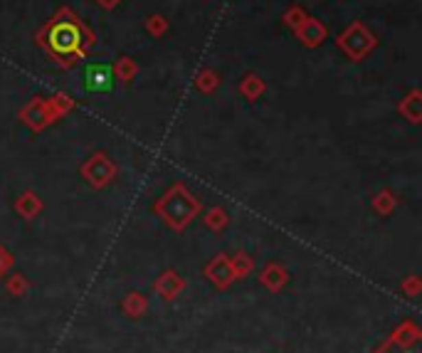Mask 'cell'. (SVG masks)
<instances>
[{
    "label": "cell",
    "instance_id": "cell-3",
    "mask_svg": "<svg viewBox=\"0 0 422 353\" xmlns=\"http://www.w3.org/2000/svg\"><path fill=\"white\" fill-rule=\"evenodd\" d=\"M336 47L349 57L351 62H363V60L378 47V38L363 25L361 20H353L346 30L338 32Z\"/></svg>",
    "mask_w": 422,
    "mask_h": 353
},
{
    "label": "cell",
    "instance_id": "cell-12",
    "mask_svg": "<svg viewBox=\"0 0 422 353\" xmlns=\"http://www.w3.org/2000/svg\"><path fill=\"white\" fill-rule=\"evenodd\" d=\"M259 282H262V287H267L270 291H279V289H284V287H287L289 272L281 265L272 262V265H267L262 269V274H259Z\"/></svg>",
    "mask_w": 422,
    "mask_h": 353
},
{
    "label": "cell",
    "instance_id": "cell-13",
    "mask_svg": "<svg viewBox=\"0 0 422 353\" xmlns=\"http://www.w3.org/2000/svg\"><path fill=\"white\" fill-rule=\"evenodd\" d=\"M15 210H18V215L25 217V220H32L37 212L43 210V200L37 198L32 191H27V193H23V195L18 198V203H15Z\"/></svg>",
    "mask_w": 422,
    "mask_h": 353
},
{
    "label": "cell",
    "instance_id": "cell-1",
    "mask_svg": "<svg viewBox=\"0 0 422 353\" xmlns=\"http://www.w3.org/2000/svg\"><path fill=\"white\" fill-rule=\"evenodd\" d=\"M40 50L60 67L69 69L86 60L89 50L97 47L94 32L82 23V18L72 8L62 5L52 18L45 23L35 35Z\"/></svg>",
    "mask_w": 422,
    "mask_h": 353
},
{
    "label": "cell",
    "instance_id": "cell-21",
    "mask_svg": "<svg viewBox=\"0 0 422 353\" xmlns=\"http://www.w3.org/2000/svg\"><path fill=\"white\" fill-rule=\"evenodd\" d=\"M218 84H220L218 72H213V69H200V72H198L196 87L200 89L202 94H213L215 89H218Z\"/></svg>",
    "mask_w": 422,
    "mask_h": 353
},
{
    "label": "cell",
    "instance_id": "cell-25",
    "mask_svg": "<svg viewBox=\"0 0 422 353\" xmlns=\"http://www.w3.org/2000/svg\"><path fill=\"white\" fill-rule=\"evenodd\" d=\"M10 267H12V254L8 252L3 245H0V277H3V274L10 269Z\"/></svg>",
    "mask_w": 422,
    "mask_h": 353
},
{
    "label": "cell",
    "instance_id": "cell-27",
    "mask_svg": "<svg viewBox=\"0 0 422 353\" xmlns=\"http://www.w3.org/2000/svg\"><path fill=\"white\" fill-rule=\"evenodd\" d=\"M119 3H121V0H97V5H102L104 10H114Z\"/></svg>",
    "mask_w": 422,
    "mask_h": 353
},
{
    "label": "cell",
    "instance_id": "cell-20",
    "mask_svg": "<svg viewBox=\"0 0 422 353\" xmlns=\"http://www.w3.org/2000/svg\"><path fill=\"white\" fill-rule=\"evenodd\" d=\"M121 309L126 311L129 316H134V319H139L143 311L148 309V304H146V297H141V294H136V291H131L129 297L124 299L121 304Z\"/></svg>",
    "mask_w": 422,
    "mask_h": 353
},
{
    "label": "cell",
    "instance_id": "cell-26",
    "mask_svg": "<svg viewBox=\"0 0 422 353\" xmlns=\"http://www.w3.org/2000/svg\"><path fill=\"white\" fill-rule=\"evenodd\" d=\"M403 291H410L412 297H415L417 291H420V279H417V277H410V279H408V282H405V284H403Z\"/></svg>",
    "mask_w": 422,
    "mask_h": 353
},
{
    "label": "cell",
    "instance_id": "cell-2",
    "mask_svg": "<svg viewBox=\"0 0 422 353\" xmlns=\"http://www.w3.org/2000/svg\"><path fill=\"white\" fill-rule=\"evenodd\" d=\"M153 212L176 232H183L198 215H200V200L188 191L183 183H173L168 191L153 203Z\"/></svg>",
    "mask_w": 422,
    "mask_h": 353
},
{
    "label": "cell",
    "instance_id": "cell-6",
    "mask_svg": "<svg viewBox=\"0 0 422 353\" xmlns=\"http://www.w3.org/2000/svg\"><path fill=\"white\" fill-rule=\"evenodd\" d=\"M375 353H422L420 328L410 321L403 324Z\"/></svg>",
    "mask_w": 422,
    "mask_h": 353
},
{
    "label": "cell",
    "instance_id": "cell-19",
    "mask_svg": "<svg viewBox=\"0 0 422 353\" xmlns=\"http://www.w3.org/2000/svg\"><path fill=\"white\" fill-rule=\"evenodd\" d=\"M395 205H398V198H395L390 191H380L373 198V210L378 212V215H390V212L395 210Z\"/></svg>",
    "mask_w": 422,
    "mask_h": 353
},
{
    "label": "cell",
    "instance_id": "cell-5",
    "mask_svg": "<svg viewBox=\"0 0 422 353\" xmlns=\"http://www.w3.org/2000/svg\"><path fill=\"white\" fill-rule=\"evenodd\" d=\"M117 84L114 67L109 62H86L82 67V87L92 94H111Z\"/></svg>",
    "mask_w": 422,
    "mask_h": 353
},
{
    "label": "cell",
    "instance_id": "cell-15",
    "mask_svg": "<svg viewBox=\"0 0 422 353\" xmlns=\"http://www.w3.org/2000/svg\"><path fill=\"white\" fill-rule=\"evenodd\" d=\"M47 109H49V117H52V121H57V119H62L65 114H69L74 109V99L72 97H67V94H52L47 99Z\"/></svg>",
    "mask_w": 422,
    "mask_h": 353
},
{
    "label": "cell",
    "instance_id": "cell-8",
    "mask_svg": "<svg viewBox=\"0 0 422 353\" xmlns=\"http://www.w3.org/2000/svg\"><path fill=\"white\" fill-rule=\"evenodd\" d=\"M294 35H296V40H299L304 47L314 50V47H321V45L326 42V38H329V27H326L318 18H312V15H309V18L294 30Z\"/></svg>",
    "mask_w": 422,
    "mask_h": 353
},
{
    "label": "cell",
    "instance_id": "cell-7",
    "mask_svg": "<svg viewBox=\"0 0 422 353\" xmlns=\"http://www.w3.org/2000/svg\"><path fill=\"white\" fill-rule=\"evenodd\" d=\"M20 121L32 131L47 129V126L52 124V117H49V109H47V99L35 97L30 104L23 106V109H20Z\"/></svg>",
    "mask_w": 422,
    "mask_h": 353
},
{
    "label": "cell",
    "instance_id": "cell-24",
    "mask_svg": "<svg viewBox=\"0 0 422 353\" xmlns=\"http://www.w3.org/2000/svg\"><path fill=\"white\" fill-rule=\"evenodd\" d=\"M8 294H12V297H23L25 291L30 289V284H27V279L23 277V274H12L10 279H8Z\"/></svg>",
    "mask_w": 422,
    "mask_h": 353
},
{
    "label": "cell",
    "instance_id": "cell-16",
    "mask_svg": "<svg viewBox=\"0 0 422 353\" xmlns=\"http://www.w3.org/2000/svg\"><path fill=\"white\" fill-rule=\"evenodd\" d=\"M202 223H205V228L213 230V232H220V230H225V228H227V223H230V217H227L225 208H220V205H215V208L205 210V217H202Z\"/></svg>",
    "mask_w": 422,
    "mask_h": 353
},
{
    "label": "cell",
    "instance_id": "cell-9",
    "mask_svg": "<svg viewBox=\"0 0 422 353\" xmlns=\"http://www.w3.org/2000/svg\"><path fill=\"white\" fill-rule=\"evenodd\" d=\"M205 277H208L218 289H227V287L235 282L230 257H227V254H215L213 260H210V265L205 267Z\"/></svg>",
    "mask_w": 422,
    "mask_h": 353
},
{
    "label": "cell",
    "instance_id": "cell-10",
    "mask_svg": "<svg viewBox=\"0 0 422 353\" xmlns=\"http://www.w3.org/2000/svg\"><path fill=\"white\" fill-rule=\"evenodd\" d=\"M185 287V279L176 272V269H165L156 282H153V289L159 291L163 299H176Z\"/></svg>",
    "mask_w": 422,
    "mask_h": 353
},
{
    "label": "cell",
    "instance_id": "cell-18",
    "mask_svg": "<svg viewBox=\"0 0 422 353\" xmlns=\"http://www.w3.org/2000/svg\"><path fill=\"white\" fill-rule=\"evenodd\" d=\"M230 265H233L235 279H245L247 274L255 269V262H252V257L250 254H245V252H237L235 257H230Z\"/></svg>",
    "mask_w": 422,
    "mask_h": 353
},
{
    "label": "cell",
    "instance_id": "cell-14",
    "mask_svg": "<svg viewBox=\"0 0 422 353\" xmlns=\"http://www.w3.org/2000/svg\"><path fill=\"white\" fill-rule=\"evenodd\" d=\"M264 92H267V84H264V80H259L257 75H245L242 82H239V94H242L247 101H257Z\"/></svg>",
    "mask_w": 422,
    "mask_h": 353
},
{
    "label": "cell",
    "instance_id": "cell-23",
    "mask_svg": "<svg viewBox=\"0 0 422 353\" xmlns=\"http://www.w3.org/2000/svg\"><path fill=\"white\" fill-rule=\"evenodd\" d=\"M146 30L151 32L153 38H163L165 32H168V20H165L163 15H151V18L146 20Z\"/></svg>",
    "mask_w": 422,
    "mask_h": 353
},
{
    "label": "cell",
    "instance_id": "cell-11",
    "mask_svg": "<svg viewBox=\"0 0 422 353\" xmlns=\"http://www.w3.org/2000/svg\"><path fill=\"white\" fill-rule=\"evenodd\" d=\"M398 114L403 119H408L410 124H420L422 121V92L412 89L403 97V101L398 104Z\"/></svg>",
    "mask_w": 422,
    "mask_h": 353
},
{
    "label": "cell",
    "instance_id": "cell-4",
    "mask_svg": "<svg viewBox=\"0 0 422 353\" xmlns=\"http://www.w3.org/2000/svg\"><path fill=\"white\" fill-rule=\"evenodd\" d=\"M80 173L89 186L102 191V188H106L111 180L117 178L119 168H117V163L111 161V156H106L104 151H97V154H92L84 163H82Z\"/></svg>",
    "mask_w": 422,
    "mask_h": 353
},
{
    "label": "cell",
    "instance_id": "cell-22",
    "mask_svg": "<svg viewBox=\"0 0 422 353\" xmlns=\"http://www.w3.org/2000/svg\"><path fill=\"white\" fill-rule=\"evenodd\" d=\"M306 18H309V13H306V10H304L301 5H292V8L287 10V13H284V23H287V25L292 27V30H296V27H299Z\"/></svg>",
    "mask_w": 422,
    "mask_h": 353
},
{
    "label": "cell",
    "instance_id": "cell-17",
    "mask_svg": "<svg viewBox=\"0 0 422 353\" xmlns=\"http://www.w3.org/2000/svg\"><path fill=\"white\" fill-rule=\"evenodd\" d=\"M111 67H114V77H117L119 82H124V84L134 80L136 72H139V64H136L131 57H119V60L111 64Z\"/></svg>",
    "mask_w": 422,
    "mask_h": 353
}]
</instances>
